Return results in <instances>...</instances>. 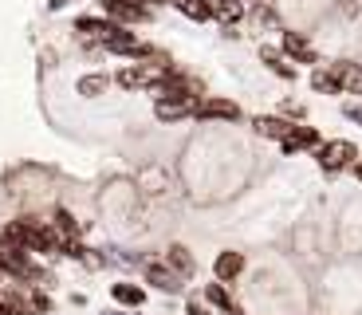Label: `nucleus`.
Masks as SVG:
<instances>
[{
	"label": "nucleus",
	"instance_id": "5701e85b",
	"mask_svg": "<svg viewBox=\"0 0 362 315\" xmlns=\"http://www.w3.org/2000/svg\"><path fill=\"white\" fill-rule=\"evenodd\" d=\"M189 315H213V311H209L205 304H197V299H193V304H189Z\"/></svg>",
	"mask_w": 362,
	"mask_h": 315
},
{
	"label": "nucleus",
	"instance_id": "412c9836",
	"mask_svg": "<svg viewBox=\"0 0 362 315\" xmlns=\"http://www.w3.org/2000/svg\"><path fill=\"white\" fill-rule=\"evenodd\" d=\"M0 315H24V311L16 304H8V299H0Z\"/></svg>",
	"mask_w": 362,
	"mask_h": 315
},
{
	"label": "nucleus",
	"instance_id": "1a4fd4ad",
	"mask_svg": "<svg viewBox=\"0 0 362 315\" xmlns=\"http://www.w3.org/2000/svg\"><path fill=\"white\" fill-rule=\"evenodd\" d=\"M103 44H107L110 52H138V40L130 36V32H122V28H115V24H110V32H107Z\"/></svg>",
	"mask_w": 362,
	"mask_h": 315
},
{
	"label": "nucleus",
	"instance_id": "7ed1b4c3",
	"mask_svg": "<svg viewBox=\"0 0 362 315\" xmlns=\"http://www.w3.org/2000/svg\"><path fill=\"white\" fill-rule=\"evenodd\" d=\"M280 146L288 154H296V150H303V146H319V134H315V126H296V130H291L288 126V134L280 138Z\"/></svg>",
	"mask_w": 362,
	"mask_h": 315
},
{
	"label": "nucleus",
	"instance_id": "6e6552de",
	"mask_svg": "<svg viewBox=\"0 0 362 315\" xmlns=\"http://www.w3.org/2000/svg\"><path fill=\"white\" fill-rule=\"evenodd\" d=\"M193 110V103H181V99H158V118H165V122H177V118H185Z\"/></svg>",
	"mask_w": 362,
	"mask_h": 315
},
{
	"label": "nucleus",
	"instance_id": "aec40b11",
	"mask_svg": "<svg viewBox=\"0 0 362 315\" xmlns=\"http://www.w3.org/2000/svg\"><path fill=\"white\" fill-rule=\"evenodd\" d=\"M205 299H209V304H217V307H228V296H225V288H221V284H209Z\"/></svg>",
	"mask_w": 362,
	"mask_h": 315
},
{
	"label": "nucleus",
	"instance_id": "f8f14e48",
	"mask_svg": "<svg viewBox=\"0 0 362 315\" xmlns=\"http://www.w3.org/2000/svg\"><path fill=\"white\" fill-rule=\"evenodd\" d=\"M256 134H264V138H284L288 134V122L284 118H272V115H264V118H256Z\"/></svg>",
	"mask_w": 362,
	"mask_h": 315
},
{
	"label": "nucleus",
	"instance_id": "4468645a",
	"mask_svg": "<svg viewBox=\"0 0 362 315\" xmlns=\"http://www.w3.org/2000/svg\"><path fill=\"white\" fill-rule=\"evenodd\" d=\"M173 4H177L189 20H209L213 16V4H209V0H173Z\"/></svg>",
	"mask_w": 362,
	"mask_h": 315
},
{
	"label": "nucleus",
	"instance_id": "f257e3e1",
	"mask_svg": "<svg viewBox=\"0 0 362 315\" xmlns=\"http://www.w3.org/2000/svg\"><path fill=\"white\" fill-rule=\"evenodd\" d=\"M354 142H331L323 146V154H319V162H323V170H343V166L354 162Z\"/></svg>",
	"mask_w": 362,
	"mask_h": 315
},
{
	"label": "nucleus",
	"instance_id": "0eeeda50",
	"mask_svg": "<svg viewBox=\"0 0 362 315\" xmlns=\"http://www.w3.org/2000/svg\"><path fill=\"white\" fill-rule=\"evenodd\" d=\"M197 115L201 118H236L240 110H236V103H228V99H209V103L197 107Z\"/></svg>",
	"mask_w": 362,
	"mask_h": 315
},
{
	"label": "nucleus",
	"instance_id": "f03ea898",
	"mask_svg": "<svg viewBox=\"0 0 362 315\" xmlns=\"http://www.w3.org/2000/svg\"><path fill=\"white\" fill-rule=\"evenodd\" d=\"M158 75L154 67H127V71H118V87H127V91H142V87H154Z\"/></svg>",
	"mask_w": 362,
	"mask_h": 315
},
{
	"label": "nucleus",
	"instance_id": "9b49d317",
	"mask_svg": "<svg viewBox=\"0 0 362 315\" xmlns=\"http://www.w3.org/2000/svg\"><path fill=\"white\" fill-rule=\"evenodd\" d=\"M75 32H79L83 40H95V44H103V40H107V32H110V24H103V20H90V16H83L79 24H75Z\"/></svg>",
	"mask_w": 362,
	"mask_h": 315
},
{
	"label": "nucleus",
	"instance_id": "6ab92c4d",
	"mask_svg": "<svg viewBox=\"0 0 362 315\" xmlns=\"http://www.w3.org/2000/svg\"><path fill=\"white\" fill-rule=\"evenodd\" d=\"M103 87H107L103 75H87V79H79V95H103Z\"/></svg>",
	"mask_w": 362,
	"mask_h": 315
},
{
	"label": "nucleus",
	"instance_id": "393cba45",
	"mask_svg": "<svg viewBox=\"0 0 362 315\" xmlns=\"http://www.w3.org/2000/svg\"><path fill=\"white\" fill-rule=\"evenodd\" d=\"M358 178H362V162H358Z\"/></svg>",
	"mask_w": 362,
	"mask_h": 315
},
{
	"label": "nucleus",
	"instance_id": "39448f33",
	"mask_svg": "<svg viewBox=\"0 0 362 315\" xmlns=\"http://www.w3.org/2000/svg\"><path fill=\"white\" fill-rule=\"evenodd\" d=\"M107 4V12L115 20H142L146 16V4H138V0H103Z\"/></svg>",
	"mask_w": 362,
	"mask_h": 315
},
{
	"label": "nucleus",
	"instance_id": "20e7f679",
	"mask_svg": "<svg viewBox=\"0 0 362 315\" xmlns=\"http://www.w3.org/2000/svg\"><path fill=\"white\" fill-rule=\"evenodd\" d=\"M284 52H288L291 59H299V63H315V47L299 36V32H284Z\"/></svg>",
	"mask_w": 362,
	"mask_h": 315
},
{
	"label": "nucleus",
	"instance_id": "4be33fe9",
	"mask_svg": "<svg viewBox=\"0 0 362 315\" xmlns=\"http://www.w3.org/2000/svg\"><path fill=\"white\" fill-rule=\"evenodd\" d=\"M343 115H346V118H351V122H358V126H362V107H346V110H343Z\"/></svg>",
	"mask_w": 362,
	"mask_h": 315
},
{
	"label": "nucleus",
	"instance_id": "ddd939ff",
	"mask_svg": "<svg viewBox=\"0 0 362 315\" xmlns=\"http://www.w3.org/2000/svg\"><path fill=\"white\" fill-rule=\"evenodd\" d=\"M150 280H154L158 288H165V292H177L181 288V276H177V272H170V268H162V264H150Z\"/></svg>",
	"mask_w": 362,
	"mask_h": 315
},
{
	"label": "nucleus",
	"instance_id": "423d86ee",
	"mask_svg": "<svg viewBox=\"0 0 362 315\" xmlns=\"http://www.w3.org/2000/svg\"><path fill=\"white\" fill-rule=\"evenodd\" d=\"M331 75L339 79V87L354 91V95L362 91V67H354V63H335V71H331Z\"/></svg>",
	"mask_w": 362,
	"mask_h": 315
},
{
	"label": "nucleus",
	"instance_id": "b1692460",
	"mask_svg": "<svg viewBox=\"0 0 362 315\" xmlns=\"http://www.w3.org/2000/svg\"><path fill=\"white\" fill-rule=\"evenodd\" d=\"M67 0H47V8H64Z\"/></svg>",
	"mask_w": 362,
	"mask_h": 315
},
{
	"label": "nucleus",
	"instance_id": "9d476101",
	"mask_svg": "<svg viewBox=\"0 0 362 315\" xmlns=\"http://www.w3.org/2000/svg\"><path fill=\"white\" fill-rule=\"evenodd\" d=\"M240 268H245V256H240V252H221V256H217V276L221 280L240 276Z\"/></svg>",
	"mask_w": 362,
	"mask_h": 315
},
{
	"label": "nucleus",
	"instance_id": "a211bd4d",
	"mask_svg": "<svg viewBox=\"0 0 362 315\" xmlns=\"http://www.w3.org/2000/svg\"><path fill=\"white\" fill-rule=\"evenodd\" d=\"M170 264H173L177 272H185V276L193 272V256H189L185 248H181V244H173V248H170Z\"/></svg>",
	"mask_w": 362,
	"mask_h": 315
},
{
	"label": "nucleus",
	"instance_id": "2eb2a0df",
	"mask_svg": "<svg viewBox=\"0 0 362 315\" xmlns=\"http://www.w3.org/2000/svg\"><path fill=\"white\" fill-rule=\"evenodd\" d=\"M110 292H115L118 304H127V307H138V304L146 299V292H142V288H134V284H115Z\"/></svg>",
	"mask_w": 362,
	"mask_h": 315
},
{
	"label": "nucleus",
	"instance_id": "f3484780",
	"mask_svg": "<svg viewBox=\"0 0 362 315\" xmlns=\"http://www.w3.org/2000/svg\"><path fill=\"white\" fill-rule=\"evenodd\" d=\"M311 87L323 91V95H343V87H339V79L331 71H327V75H311Z\"/></svg>",
	"mask_w": 362,
	"mask_h": 315
},
{
	"label": "nucleus",
	"instance_id": "dca6fc26",
	"mask_svg": "<svg viewBox=\"0 0 362 315\" xmlns=\"http://www.w3.org/2000/svg\"><path fill=\"white\" fill-rule=\"evenodd\" d=\"M260 59H264V63H268L272 71H280V75H284V79H291V75H296V71H291V67H288V63H284V59H280V52H276V47H260Z\"/></svg>",
	"mask_w": 362,
	"mask_h": 315
}]
</instances>
